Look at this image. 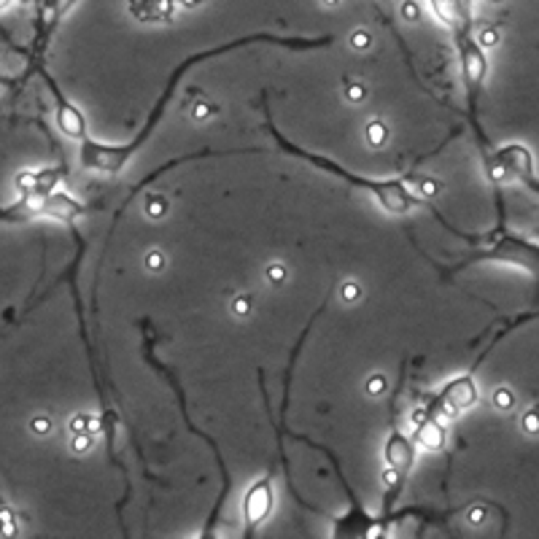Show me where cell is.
Listing matches in <instances>:
<instances>
[{"label":"cell","instance_id":"29","mask_svg":"<svg viewBox=\"0 0 539 539\" xmlns=\"http://www.w3.org/2000/svg\"><path fill=\"white\" fill-rule=\"evenodd\" d=\"M159 265H162V256H159V254L154 251V254L148 256V267H151V270H157V267H159Z\"/></svg>","mask_w":539,"mask_h":539},{"label":"cell","instance_id":"7","mask_svg":"<svg viewBox=\"0 0 539 539\" xmlns=\"http://www.w3.org/2000/svg\"><path fill=\"white\" fill-rule=\"evenodd\" d=\"M272 502H275V496H272V477H270V475H265L262 480H256L251 488L245 491L243 523H245V529H248V534L256 531V529L270 518V513H272Z\"/></svg>","mask_w":539,"mask_h":539},{"label":"cell","instance_id":"20","mask_svg":"<svg viewBox=\"0 0 539 539\" xmlns=\"http://www.w3.org/2000/svg\"><path fill=\"white\" fill-rule=\"evenodd\" d=\"M369 44H372V38H369L367 30H356V33L351 35V46H353V49H369Z\"/></svg>","mask_w":539,"mask_h":539},{"label":"cell","instance_id":"15","mask_svg":"<svg viewBox=\"0 0 539 539\" xmlns=\"http://www.w3.org/2000/svg\"><path fill=\"white\" fill-rule=\"evenodd\" d=\"M491 399H493V407H496V410H504V413H507V410H513L515 407V394L510 391V389H496Z\"/></svg>","mask_w":539,"mask_h":539},{"label":"cell","instance_id":"27","mask_svg":"<svg viewBox=\"0 0 539 539\" xmlns=\"http://www.w3.org/2000/svg\"><path fill=\"white\" fill-rule=\"evenodd\" d=\"M383 389H386V380L375 375V378L369 380V391H372V394H378V391H383Z\"/></svg>","mask_w":539,"mask_h":539},{"label":"cell","instance_id":"33","mask_svg":"<svg viewBox=\"0 0 539 539\" xmlns=\"http://www.w3.org/2000/svg\"><path fill=\"white\" fill-rule=\"evenodd\" d=\"M324 3H329V6H332V3H337V0H324Z\"/></svg>","mask_w":539,"mask_h":539},{"label":"cell","instance_id":"26","mask_svg":"<svg viewBox=\"0 0 539 539\" xmlns=\"http://www.w3.org/2000/svg\"><path fill=\"white\" fill-rule=\"evenodd\" d=\"M348 100L362 103V100H364V89H362V87H348Z\"/></svg>","mask_w":539,"mask_h":539},{"label":"cell","instance_id":"18","mask_svg":"<svg viewBox=\"0 0 539 539\" xmlns=\"http://www.w3.org/2000/svg\"><path fill=\"white\" fill-rule=\"evenodd\" d=\"M475 41H477L483 49H491V46H496V44H499V33H496L493 27H486V30H480V33L475 35Z\"/></svg>","mask_w":539,"mask_h":539},{"label":"cell","instance_id":"13","mask_svg":"<svg viewBox=\"0 0 539 539\" xmlns=\"http://www.w3.org/2000/svg\"><path fill=\"white\" fill-rule=\"evenodd\" d=\"M127 8L138 22H170L175 0H127Z\"/></svg>","mask_w":539,"mask_h":539},{"label":"cell","instance_id":"23","mask_svg":"<svg viewBox=\"0 0 539 539\" xmlns=\"http://www.w3.org/2000/svg\"><path fill=\"white\" fill-rule=\"evenodd\" d=\"M402 14H405V19H410V22H416V19H418V3H413V0H407V3L402 6Z\"/></svg>","mask_w":539,"mask_h":539},{"label":"cell","instance_id":"2","mask_svg":"<svg viewBox=\"0 0 539 539\" xmlns=\"http://www.w3.org/2000/svg\"><path fill=\"white\" fill-rule=\"evenodd\" d=\"M270 132H272V138L278 141V146L283 148L286 154H294L299 159H305V162H310V165H316L321 170L332 173V175H337V178H343L348 181L351 186H359V189H367L369 195L375 197L378 202H380V208L386 211V213H391V216H407L413 208L418 205H426L423 200H418L410 189H407V184L405 181H399V178H389V181H375V178H364V175H353V173H348L345 168H340L337 162H332V159H326V157H321V154H310V151H305V148L294 146V143H289L275 127L270 122Z\"/></svg>","mask_w":539,"mask_h":539},{"label":"cell","instance_id":"30","mask_svg":"<svg viewBox=\"0 0 539 539\" xmlns=\"http://www.w3.org/2000/svg\"><path fill=\"white\" fill-rule=\"evenodd\" d=\"M469 520H472V523H483V510H472V513H469Z\"/></svg>","mask_w":539,"mask_h":539},{"label":"cell","instance_id":"24","mask_svg":"<svg viewBox=\"0 0 539 539\" xmlns=\"http://www.w3.org/2000/svg\"><path fill=\"white\" fill-rule=\"evenodd\" d=\"M267 278L270 281H283V278H286V270H283V265H270Z\"/></svg>","mask_w":539,"mask_h":539},{"label":"cell","instance_id":"21","mask_svg":"<svg viewBox=\"0 0 539 539\" xmlns=\"http://www.w3.org/2000/svg\"><path fill=\"white\" fill-rule=\"evenodd\" d=\"M340 294H343V299H348V302H356V299L362 297V289H359L356 283H345V286H343V292H340Z\"/></svg>","mask_w":539,"mask_h":539},{"label":"cell","instance_id":"3","mask_svg":"<svg viewBox=\"0 0 539 539\" xmlns=\"http://www.w3.org/2000/svg\"><path fill=\"white\" fill-rule=\"evenodd\" d=\"M480 262H499V265H510V267H520L526 270L534 283H537L539 292V243L529 240V238H520V235H513V232H499L488 245L477 248L472 256L461 259L459 265L448 267L450 272H459V270H466L472 265H480Z\"/></svg>","mask_w":539,"mask_h":539},{"label":"cell","instance_id":"10","mask_svg":"<svg viewBox=\"0 0 539 539\" xmlns=\"http://www.w3.org/2000/svg\"><path fill=\"white\" fill-rule=\"evenodd\" d=\"M78 0H44L41 14H38V35H35V46H33V57H41L44 46L49 44L54 27L62 22V17L73 8Z\"/></svg>","mask_w":539,"mask_h":539},{"label":"cell","instance_id":"5","mask_svg":"<svg viewBox=\"0 0 539 539\" xmlns=\"http://www.w3.org/2000/svg\"><path fill=\"white\" fill-rule=\"evenodd\" d=\"M491 175L496 181H502L504 175H510L515 181H520L531 195L539 197V178L534 173V157L523 143H510L493 151L491 157Z\"/></svg>","mask_w":539,"mask_h":539},{"label":"cell","instance_id":"22","mask_svg":"<svg viewBox=\"0 0 539 539\" xmlns=\"http://www.w3.org/2000/svg\"><path fill=\"white\" fill-rule=\"evenodd\" d=\"M151 216H162L165 211H168V202H162V200H148V208H146Z\"/></svg>","mask_w":539,"mask_h":539},{"label":"cell","instance_id":"16","mask_svg":"<svg viewBox=\"0 0 539 539\" xmlns=\"http://www.w3.org/2000/svg\"><path fill=\"white\" fill-rule=\"evenodd\" d=\"M367 138L372 146H383L386 143V138H389V130H386V124L380 122H369L367 124Z\"/></svg>","mask_w":539,"mask_h":539},{"label":"cell","instance_id":"28","mask_svg":"<svg viewBox=\"0 0 539 539\" xmlns=\"http://www.w3.org/2000/svg\"><path fill=\"white\" fill-rule=\"evenodd\" d=\"M33 429H35V432H49L51 423L46 418H35V421H33Z\"/></svg>","mask_w":539,"mask_h":539},{"label":"cell","instance_id":"11","mask_svg":"<svg viewBox=\"0 0 539 539\" xmlns=\"http://www.w3.org/2000/svg\"><path fill=\"white\" fill-rule=\"evenodd\" d=\"M434 17L453 33L472 27V0H429Z\"/></svg>","mask_w":539,"mask_h":539},{"label":"cell","instance_id":"32","mask_svg":"<svg viewBox=\"0 0 539 539\" xmlns=\"http://www.w3.org/2000/svg\"><path fill=\"white\" fill-rule=\"evenodd\" d=\"M11 6H14V0H0V14H6Z\"/></svg>","mask_w":539,"mask_h":539},{"label":"cell","instance_id":"9","mask_svg":"<svg viewBox=\"0 0 539 539\" xmlns=\"http://www.w3.org/2000/svg\"><path fill=\"white\" fill-rule=\"evenodd\" d=\"M383 456H386V464H389V469H391L394 475L399 480H405L407 472L416 464V445H413V440L405 432L394 429L391 434H389V440H386Z\"/></svg>","mask_w":539,"mask_h":539},{"label":"cell","instance_id":"31","mask_svg":"<svg viewBox=\"0 0 539 539\" xmlns=\"http://www.w3.org/2000/svg\"><path fill=\"white\" fill-rule=\"evenodd\" d=\"M245 308H248V302H245V299H238V302H235V310H238V316H245Z\"/></svg>","mask_w":539,"mask_h":539},{"label":"cell","instance_id":"17","mask_svg":"<svg viewBox=\"0 0 539 539\" xmlns=\"http://www.w3.org/2000/svg\"><path fill=\"white\" fill-rule=\"evenodd\" d=\"M520 426H523V432H526V434L537 437L539 434V410H529L526 416L520 418Z\"/></svg>","mask_w":539,"mask_h":539},{"label":"cell","instance_id":"1","mask_svg":"<svg viewBox=\"0 0 539 539\" xmlns=\"http://www.w3.org/2000/svg\"><path fill=\"white\" fill-rule=\"evenodd\" d=\"M251 44H278V46H286V49H319V46H329V44H332V35H324V38H278V35H270V33H256V35H245V38H238V41L221 44V46H216V49H205V51H197V54H189V57H186V60H181V62L175 65V71L168 76L165 92H162V98L157 100L154 111L148 114L143 130H141V132H138L130 143H124V146H105V143L89 141V138L78 141V159H81V165H84L87 170L119 173L124 165L130 162V157H132V154H135V151H138V148L148 141V135L154 132V127H157L159 119H162V111L168 108V103H170L173 95H175V87L181 84L184 73H186L192 65L202 62V60H208V57L224 54V51L251 46Z\"/></svg>","mask_w":539,"mask_h":539},{"label":"cell","instance_id":"19","mask_svg":"<svg viewBox=\"0 0 539 539\" xmlns=\"http://www.w3.org/2000/svg\"><path fill=\"white\" fill-rule=\"evenodd\" d=\"M71 448H73L76 453H87V450L92 448V434H89V432H76L73 445H71Z\"/></svg>","mask_w":539,"mask_h":539},{"label":"cell","instance_id":"8","mask_svg":"<svg viewBox=\"0 0 539 539\" xmlns=\"http://www.w3.org/2000/svg\"><path fill=\"white\" fill-rule=\"evenodd\" d=\"M38 73L44 76V81L49 84L51 95H54V105H57V124H60L62 135H65V138H71V141H84V138H87V119H84V114L78 111V105H73L71 100L60 92V87L54 84V78H51L44 68H38Z\"/></svg>","mask_w":539,"mask_h":539},{"label":"cell","instance_id":"4","mask_svg":"<svg viewBox=\"0 0 539 539\" xmlns=\"http://www.w3.org/2000/svg\"><path fill=\"white\" fill-rule=\"evenodd\" d=\"M453 38H456V49H459V60H461V76H464L469 114H472V122H475L477 95H480V87H483L486 73H488V60H486V49L475 41L472 27L453 33Z\"/></svg>","mask_w":539,"mask_h":539},{"label":"cell","instance_id":"6","mask_svg":"<svg viewBox=\"0 0 539 539\" xmlns=\"http://www.w3.org/2000/svg\"><path fill=\"white\" fill-rule=\"evenodd\" d=\"M432 399L434 402L429 405V413L445 421V418H453L469 407H475L480 399V391H477V383L472 375H459L450 383H445Z\"/></svg>","mask_w":539,"mask_h":539},{"label":"cell","instance_id":"25","mask_svg":"<svg viewBox=\"0 0 539 539\" xmlns=\"http://www.w3.org/2000/svg\"><path fill=\"white\" fill-rule=\"evenodd\" d=\"M87 421H89L87 416H76L73 423H71V429H73V432H89V423H87Z\"/></svg>","mask_w":539,"mask_h":539},{"label":"cell","instance_id":"14","mask_svg":"<svg viewBox=\"0 0 539 539\" xmlns=\"http://www.w3.org/2000/svg\"><path fill=\"white\" fill-rule=\"evenodd\" d=\"M84 211H87V208H84L81 202H76L71 195H65V192H49L44 216L62 221V224H73L76 216H81Z\"/></svg>","mask_w":539,"mask_h":539},{"label":"cell","instance_id":"12","mask_svg":"<svg viewBox=\"0 0 539 539\" xmlns=\"http://www.w3.org/2000/svg\"><path fill=\"white\" fill-rule=\"evenodd\" d=\"M416 442L426 450H442L445 440H448V429L442 423V418L432 416L429 410L416 413Z\"/></svg>","mask_w":539,"mask_h":539}]
</instances>
